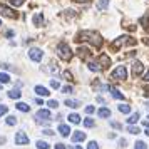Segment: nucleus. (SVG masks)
Masks as SVG:
<instances>
[{
    "label": "nucleus",
    "mask_w": 149,
    "mask_h": 149,
    "mask_svg": "<svg viewBox=\"0 0 149 149\" xmlns=\"http://www.w3.org/2000/svg\"><path fill=\"white\" fill-rule=\"evenodd\" d=\"M37 149H49V144L45 141H37Z\"/></svg>",
    "instance_id": "c85d7f7f"
},
{
    "label": "nucleus",
    "mask_w": 149,
    "mask_h": 149,
    "mask_svg": "<svg viewBox=\"0 0 149 149\" xmlns=\"http://www.w3.org/2000/svg\"><path fill=\"white\" fill-rule=\"evenodd\" d=\"M99 64L102 65V69H106V67H109V65H111V59H109L107 55L102 54L101 57H99Z\"/></svg>",
    "instance_id": "ddd939ff"
},
{
    "label": "nucleus",
    "mask_w": 149,
    "mask_h": 149,
    "mask_svg": "<svg viewBox=\"0 0 149 149\" xmlns=\"http://www.w3.org/2000/svg\"><path fill=\"white\" fill-rule=\"evenodd\" d=\"M111 77L114 81H124V79H127V69H126V65H117L116 70L111 74Z\"/></svg>",
    "instance_id": "20e7f679"
},
{
    "label": "nucleus",
    "mask_w": 149,
    "mask_h": 149,
    "mask_svg": "<svg viewBox=\"0 0 149 149\" xmlns=\"http://www.w3.org/2000/svg\"><path fill=\"white\" fill-rule=\"evenodd\" d=\"M94 124H95V122H94V119H91V117H87V119L84 121V126H86V127H92Z\"/></svg>",
    "instance_id": "7c9ffc66"
},
{
    "label": "nucleus",
    "mask_w": 149,
    "mask_h": 149,
    "mask_svg": "<svg viewBox=\"0 0 149 149\" xmlns=\"http://www.w3.org/2000/svg\"><path fill=\"white\" fill-rule=\"evenodd\" d=\"M86 139V132H82V131H75L74 134H72V141L74 142H81Z\"/></svg>",
    "instance_id": "f8f14e48"
},
{
    "label": "nucleus",
    "mask_w": 149,
    "mask_h": 149,
    "mask_svg": "<svg viewBox=\"0 0 149 149\" xmlns=\"http://www.w3.org/2000/svg\"><path fill=\"white\" fill-rule=\"evenodd\" d=\"M97 114H99V117L106 119V117H109V116H111V111H109L107 107H102V109H99V112H97Z\"/></svg>",
    "instance_id": "6ab92c4d"
},
{
    "label": "nucleus",
    "mask_w": 149,
    "mask_h": 149,
    "mask_svg": "<svg viewBox=\"0 0 149 149\" xmlns=\"http://www.w3.org/2000/svg\"><path fill=\"white\" fill-rule=\"evenodd\" d=\"M117 111L122 112V114H129V112H131V106H129V104H121V106L117 107Z\"/></svg>",
    "instance_id": "a211bd4d"
},
{
    "label": "nucleus",
    "mask_w": 149,
    "mask_h": 149,
    "mask_svg": "<svg viewBox=\"0 0 149 149\" xmlns=\"http://www.w3.org/2000/svg\"><path fill=\"white\" fill-rule=\"evenodd\" d=\"M0 15H3V17H7V19H19V14H17L15 10H12V8L7 7V5H2V3H0Z\"/></svg>",
    "instance_id": "39448f33"
},
{
    "label": "nucleus",
    "mask_w": 149,
    "mask_h": 149,
    "mask_svg": "<svg viewBox=\"0 0 149 149\" xmlns=\"http://www.w3.org/2000/svg\"><path fill=\"white\" fill-rule=\"evenodd\" d=\"M137 121H139V112H136V114H131V116H129V119H127L129 124H136Z\"/></svg>",
    "instance_id": "b1692460"
},
{
    "label": "nucleus",
    "mask_w": 149,
    "mask_h": 149,
    "mask_svg": "<svg viewBox=\"0 0 149 149\" xmlns=\"http://www.w3.org/2000/svg\"><path fill=\"white\" fill-rule=\"evenodd\" d=\"M109 91H111V94H112V97H116V99H124V95L117 91V89H114V87H109Z\"/></svg>",
    "instance_id": "4be33fe9"
},
{
    "label": "nucleus",
    "mask_w": 149,
    "mask_h": 149,
    "mask_svg": "<svg viewBox=\"0 0 149 149\" xmlns=\"http://www.w3.org/2000/svg\"><path fill=\"white\" fill-rule=\"evenodd\" d=\"M47 106H49L50 109H57V107H59V102H57V101H49Z\"/></svg>",
    "instance_id": "473e14b6"
},
{
    "label": "nucleus",
    "mask_w": 149,
    "mask_h": 149,
    "mask_svg": "<svg viewBox=\"0 0 149 149\" xmlns=\"http://www.w3.org/2000/svg\"><path fill=\"white\" fill-rule=\"evenodd\" d=\"M15 144L17 146H25V144H29V136L24 131H19L15 134Z\"/></svg>",
    "instance_id": "423d86ee"
},
{
    "label": "nucleus",
    "mask_w": 149,
    "mask_h": 149,
    "mask_svg": "<svg viewBox=\"0 0 149 149\" xmlns=\"http://www.w3.org/2000/svg\"><path fill=\"white\" fill-rule=\"evenodd\" d=\"M134 149H148V146H146L142 141H137V142L134 144Z\"/></svg>",
    "instance_id": "c756f323"
},
{
    "label": "nucleus",
    "mask_w": 149,
    "mask_h": 149,
    "mask_svg": "<svg viewBox=\"0 0 149 149\" xmlns=\"http://www.w3.org/2000/svg\"><path fill=\"white\" fill-rule=\"evenodd\" d=\"M5 122H7L8 126H15V124H17V117H14V116H8L7 119H5Z\"/></svg>",
    "instance_id": "cd10ccee"
},
{
    "label": "nucleus",
    "mask_w": 149,
    "mask_h": 149,
    "mask_svg": "<svg viewBox=\"0 0 149 149\" xmlns=\"http://www.w3.org/2000/svg\"><path fill=\"white\" fill-rule=\"evenodd\" d=\"M142 70H144V65H142L139 61H136L134 64H132V74H134V77L136 75H141Z\"/></svg>",
    "instance_id": "9d476101"
},
{
    "label": "nucleus",
    "mask_w": 149,
    "mask_h": 149,
    "mask_svg": "<svg viewBox=\"0 0 149 149\" xmlns=\"http://www.w3.org/2000/svg\"><path fill=\"white\" fill-rule=\"evenodd\" d=\"M64 77H65L67 81H74V79H72V74H70V72H67V70L64 72Z\"/></svg>",
    "instance_id": "4c0bfd02"
},
{
    "label": "nucleus",
    "mask_w": 149,
    "mask_h": 149,
    "mask_svg": "<svg viewBox=\"0 0 149 149\" xmlns=\"http://www.w3.org/2000/svg\"><path fill=\"white\" fill-rule=\"evenodd\" d=\"M111 126L112 127H121V124H117V122H111Z\"/></svg>",
    "instance_id": "c03bdc74"
},
{
    "label": "nucleus",
    "mask_w": 149,
    "mask_h": 149,
    "mask_svg": "<svg viewBox=\"0 0 149 149\" xmlns=\"http://www.w3.org/2000/svg\"><path fill=\"white\" fill-rule=\"evenodd\" d=\"M0 89H2V86H0Z\"/></svg>",
    "instance_id": "5fc2aeb1"
},
{
    "label": "nucleus",
    "mask_w": 149,
    "mask_h": 149,
    "mask_svg": "<svg viewBox=\"0 0 149 149\" xmlns=\"http://www.w3.org/2000/svg\"><path fill=\"white\" fill-rule=\"evenodd\" d=\"M29 57H30L34 62H40L42 57H44V52H42L40 49L34 47V49H30V50H29Z\"/></svg>",
    "instance_id": "0eeeda50"
},
{
    "label": "nucleus",
    "mask_w": 149,
    "mask_h": 149,
    "mask_svg": "<svg viewBox=\"0 0 149 149\" xmlns=\"http://www.w3.org/2000/svg\"><path fill=\"white\" fill-rule=\"evenodd\" d=\"M146 106H148V107H149V102H148V104H146Z\"/></svg>",
    "instance_id": "603ef678"
},
{
    "label": "nucleus",
    "mask_w": 149,
    "mask_h": 149,
    "mask_svg": "<svg viewBox=\"0 0 149 149\" xmlns=\"http://www.w3.org/2000/svg\"><path fill=\"white\" fill-rule=\"evenodd\" d=\"M87 65H89V69H91L92 72H101V70H104L102 65L99 64V61H87Z\"/></svg>",
    "instance_id": "1a4fd4ad"
},
{
    "label": "nucleus",
    "mask_w": 149,
    "mask_h": 149,
    "mask_svg": "<svg viewBox=\"0 0 149 149\" xmlns=\"http://www.w3.org/2000/svg\"><path fill=\"white\" fill-rule=\"evenodd\" d=\"M0 25H2V20H0Z\"/></svg>",
    "instance_id": "864d4df0"
},
{
    "label": "nucleus",
    "mask_w": 149,
    "mask_h": 149,
    "mask_svg": "<svg viewBox=\"0 0 149 149\" xmlns=\"http://www.w3.org/2000/svg\"><path fill=\"white\" fill-rule=\"evenodd\" d=\"M141 25H144V29H146V30H149V14H146L141 19Z\"/></svg>",
    "instance_id": "5701e85b"
},
{
    "label": "nucleus",
    "mask_w": 149,
    "mask_h": 149,
    "mask_svg": "<svg viewBox=\"0 0 149 149\" xmlns=\"http://www.w3.org/2000/svg\"><path fill=\"white\" fill-rule=\"evenodd\" d=\"M144 81H146V82H149V70H148V74L144 75Z\"/></svg>",
    "instance_id": "a18cd8bd"
},
{
    "label": "nucleus",
    "mask_w": 149,
    "mask_h": 149,
    "mask_svg": "<svg viewBox=\"0 0 149 149\" xmlns=\"http://www.w3.org/2000/svg\"><path fill=\"white\" fill-rule=\"evenodd\" d=\"M107 7H109V0H99L97 2V8L99 10H106Z\"/></svg>",
    "instance_id": "412c9836"
},
{
    "label": "nucleus",
    "mask_w": 149,
    "mask_h": 149,
    "mask_svg": "<svg viewBox=\"0 0 149 149\" xmlns=\"http://www.w3.org/2000/svg\"><path fill=\"white\" fill-rule=\"evenodd\" d=\"M42 132H44L45 136H52V134H54V131H52V129H44Z\"/></svg>",
    "instance_id": "ea45409f"
},
{
    "label": "nucleus",
    "mask_w": 149,
    "mask_h": 149,
    "mask_svg": "<svg viewBox=\"0 0 149 149\" xmlns=\"http://www.w3.org/2000/svg\"><path fill=\"white\" fill-rule=\"evenodd\" d=\"M127 131L131 132V134H139V132H141V129L137 127V126H132V124H129L127 126Z\"/></svg>",
    "instance_id": "393cba45"
},
{
    "label": "nucleus",
    "mask_w": 149,
    "mask_h": 149,
    "mask_svg": "<svg viewBox=\"0 0 149 149\" xmlns=\"http://www.w3.org/2000/svg\"><path fill=\"white\" fill-rule=\"evenodd\" d=\"M59 132H61V136L67 137L69 132H70V127H69L67 124H61V126H59Z\"/></svg>",
    "instance_id": "2eb2a0df"
},
{
    "label": "nucleus",
    "mask_w": 149,
    "mask_h": 149,
    "mask_svg": "<svg viewBox=\"0 0 149 149\" xmlns=\"http://www.w3.org/2000/svg\"><path fill=\"white\" fill-rule=\"evenodd\" d=\"M57 55L61 57L62 61H70V59H72V50H70V47H69L67 44L61 42V44L57 45Z\"/></svg>",
    "instance_id": "f03ea898"
},
{
    "label": "nucleus",
    "mask_w": 149,
    "mask_h": 149,
    "mask_svg": "<svg viewBox=\"0 0 149 149\" xmlns=\"http://www.w3.org/2000/svg\"><path fill=\"white\" fill-rule=\"evenodd\" d=\"M72 91H74V89H72V86H65V87H62V92H64V94H70Z\"/></svg>",
    "instance_id": "f704fd0d"
},
{
    "label": "nucleus",
    "mask_w": 149,
    "mask_h": 149,
    "mask_svg": "<svg viewBox=\"0 0 149 149\" xmlns=\"http://www.w3.org/2000/svg\"><path fill=\"white\" fill-rule=\"evenodd\" d=\"M146 95H149V87H148V89H146Z\"/></svg>",
    "instance_id": "3c124183"
},
{
    "label": "nucleus",
    "mask_w": 149,
    "mask_h": 149,
    "mask_svg": "<svg viewBox=\"0 0 149 149\" xmlns=\"http://www.w3.org/2000/svg\"><path fill=\"white\" fill-rule=\"evenodd\" d=\"M65 106H67V107H70V109H77L79 106H81V102L74 101V99H67V101H65Z\"/></svg>",
    "instance_id": "dca6fc26"
},
{
    "label": "nucleus",
    "mask_w": 149,
    "mask_h": 149,
    "mask_svg": "<svg viewBox=\"0 0 149 149\" xmlns=\"http://www.w3.org/2000/svg\"><path fill=\"white\" fill-rule=\"evenodd\" d=\"M146 136H149V127H146Z\"/></svg>",
    "instance_id": "09e8293b"
},
{
    "label": "nucleus",
    "mask_w": 149,
    "mask_h": 149,
    "mask_svg": "<svg viewBox=\"0 0 149 149\" xmlns=\"http://www.w3.org/2000/svg\"><path fill=\"white\" fill-rule=\"evenodd\" d=\"M24 2H25V0H10V3H12L14 7H20V5H24Z\"/></svg>",
    "instance_id": "2f4dec72"
},
{
    "label": "nucleus",
    "mask_w": 149,
    "mask_h": 149,
    "mask_svg": "<svg viewBox=\"0 0 149 149\" xmlns=\"http://www.w3.org/2000/svg\"><path fill=\"white\" fill-rule=\"evenodd\" d=\"M77 42H89V44H92V45H95V47L99 49L102 45V37L95 30H82V32H79V35H77V39H75Z\"/></svg>",
    "instance_id": "f257e3e1"
},
{
    "label": "nucleus",
    "mask_w": 149,
    "mask_h": 149,
    "mask_svg": "<svg viewBox=\"0 0 149 149\" xmlns=\"http://www.w3.org/2000/svg\"><path fill=\"white\" fill-rule=\"evenodd\" d=\"M32 22H34L35 27H40L42 24H44V14H42V12L35 14V15H34V19H32Z\"/></svg>",
    "instance_id": "9b49d317"
},
{
    "label": "nucleus",
    "mask_w": 149,
    "mask_h": 149,
    "mask_svg": "<svg viewBox=\"0 0 149 149\" xmlns=\"http://www.w3.org/2000/svg\"><path fill=\"white\" fill-rule=\"evenodd\" d=\"M75 2H91V0H75Z\"/></svg>",
    "instance_id": "de8ad7c7"
},
{
    "label": "nucleus",
    "mask_w": 149,
    "mask_h": 149,
    "mask_svg": "<svg viewBox=\"0 0 149 149\" xmlns=\"http://www.w3.org/2000/svg\"><path fill=\"white\" fill-rule=\"evenodd\" d=\"M87 149H99V144L95 141H92V142H89V148Z\"/></svg>",
    "instance_id": "e433bc0d"
},
{
    "label": "nucleus",
    "mask_w": 149,
    "mask_h": 149,
    "mask_svg": "<svg viewBox=\"0 0 149 149\" xmlns=\"http://www.w3.org/2000/svg\"><path fill=\"white\" fill-rule=\"evenodd\" d=\"M72 149H82V148H81V146H74Z\"/></svg>",
    "instance_id": "8fccbe9b"
},
{
    "label": "nucleus",
    "mask_w": 149,
    "mask_h": 149,
    "mask_svg": "<svg viewBox=\"0 0 149 149\" xmlns=\"http://www.w3.org/2000/svg\"><path fill=\"white\" fill-rule=\"evenodd\" d=\"M17 109L22 111V112H29L30 111V106H27L25 102H17Z\"/></svg>",
    "instance_id": "aec40b11"
},
{
    "label": "nucleus",
    "mask_w": 149,
    "mask_h": 149,
    "mask_svg": "<svg viewBox=\"0 0 149 149\" xmlns=\"http://www.w3.org/2000/svg\"><path fill=\"white\" fill-rule=\"evenodd\" d=\"M148 119H149V116H148Z\"/></svg>",
    "instance_id": "6e6d98bb"
},
{
    "label": "nucleus",
    "mask_w": 149,
    "mask_h": 149,
    "mask_svg": "<svg viewBox=\"0 0 149 149\" xmlns=\"http://www.w3.org/2000/svg\"><path fill=\"white\" fill-rule=\"evenodd\" d=\"M35 94H39V95H49L50 92H49V89L44 87V86H35Z\"/></svg>",
    "instance_id": "4468645a"
},
{
    "label": "nucleus",
    "mask_w": 149,
    "mask_h": 149,
    "mask_svg": "<svg viewBox=\"0 0 149 149\" xmlns=\"http://www.w3.org/2000/svg\"><path fill=\"white\" fill-rule=\"evenodd\" d=\"M126 144H127V141H126V139H119V146H122V148H124Z\"/></svg>",
    "instance_id": "a19ab883"
},
{
    "label": "nucleus",
    "mask_w": 149,
    "mask_h": 149,
    "mask_svg": "<svg viewBox=\"0 0 149 149\" xmlns=\"http://www.w3.org/2000/svg\"><path fill=\"white\" fill-rule=\"evenodd\" d=\"M69 122H72V124H79L81 122V117L77 114H70L69 116Z\"/></svg>",
    "instance_id": "bb28decb"
},
{
    "label": "nucleus",
    "mask_w": 149,
    "mask_h": 149,
    "mask_svg": "<svg viewBox=\"0 0 149 149\" xmlns=\"http://www.w3.org/2000/svg\"><path fill=\"white\" fill-rule=\"evenodd\" d=\"M134 44H136V40L132 37L122 35V37H119V39H116V40L112 42V49H119L121 45H134Z\"/></svg>",
    "instance_id": "7ed1b4c3"
},
{
    "label": "nucleus",
    "mask_w": 149,
    "mask_h": 149,
    "mask_svg": "<svg viewBox=\"0 0 149 149\" xmlns=\"http://www.w3.org/2000/svg\"><path fill=\"white\" fill-rule=\"evenodd\" d=\"M94 111H95V109H94V106H87V107H86V112H87V114H92Z\"/></svg>",
    "instance_id": "58836bf2"
},
{
    "label": "nucleus",
    "mask_w": 149,
    "mask_h": 149,
    "mask_svg": "<svg viewBox=\"0 0 149 149\" xmlns=\"http://www.w3.org/2000/svg\"><path fill=\"white\" fill-rule=\"evenodd\" d=\"M35 121L40 124L42 121H50V111H47V109H40L37 114H35Z\"/></svg>",
    "instance_id": "6e6552de"
},
{
    "label": "nucleus",
    "mask_w": 149,
    "mask_h": 149,
    "mask_svg": "<svg viewBox=\"0 0 149 149\" xmlns=\"http://www.w3.org/2000/svg\"><path fill=\"white\" fill-rule=\"evenodd\" d=\"M142 124H144L146 127H149V121H144V122H142Z\"/></svg>",
    "instance_id": "49530a36"
},
{
    "label": "nucleus",
    "mask_w": 149,
    "mask_h": 149,
    "mask_svg": "<svg viewBox=\"0 0 149 149\" xmlns=\"http://www.w3.org/2000/svg\"><path fill=\"white\" fill-rule=\"evenodd\" d=\"M7 82H10V75L0 72V84H7Z\"/></svg>",
    "instance_id": "a878e982"
},
{
    "label": "nucleus",
    "mask_w": 149,
    "mask_h": 149,
    "mask_svg": "<svg viewBox=\"0 0 149 149\" xmlns=\"http://www.w3.org/2000/svg\"><path fill=\"white\" fill-rule=\"evenodd\" d=\"M22 92L19 91V89H14V91H8V97L10 99H20Z\"/></svg>",
    "instance_id": "f3484780"
},
{
    "label": "nucleus",
    "mask_w": 149,
    "mask_h": 149,
    "mask_svg": "<svg viewBox=\"0 0 149 149\" xmlns=\"http://www.w3.org/2000/svg\"><path fill=\"white\" fill-rule=\"evenodd\" d=\"M55 149H65V146H64V144H61V142H59V144H55Z\"/></svg>",
    "instance_id": "79ce46f5"
},
{
    "label": "nucleus",
    "mask_w": 149,
    "mask_h": 149,
    "mask_svg": "<svg viewBox=\"0 0 149 149\" xmlns=\"http://www.w3.org/2000/svg\"><path fill=\"white\" fill-rule=\"evenodd\" d=\"M50 87H52V89H59V87H61L59 81H50Z\"/></svg>",
    "instance_id": "c9c22d12"
},
{
    "label": "nucleus",
    "mask_w": 149,
    "mask_h": 149,
    "mask_svg": "<svg viewBox=\"0 0 149 149\" xmlns=\"http://www.w3.org/2000/svg\"><path fill=\"white\" fill-rule=\"evenodd\" d=\"M7 112H8V107L3 106V104H0V117H2L3 114H7Z\"/></svg>",
    "instance_id": "72a5a7b5"
},
{
    "label": "nucleus",
    "mask_w": 149,
    "mask_h": 149,
    "mask_svg": "<svg viewBox=\"0 0 149 149\" xmlns=\"http://www.w3.org/2000/svg\"><path fill=\"white\" fill-rule=\"evenodd\" d=\"M95 101H97V102H101V104H106V101H104V99H102V97H97V99H95Z\"/></svg>",
    "instance_id": "37998d69"
}]
</instances>
